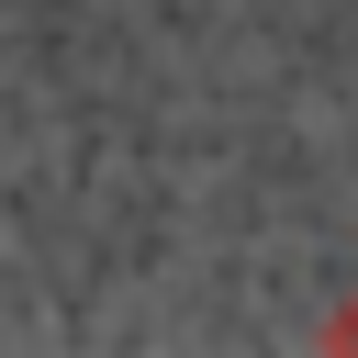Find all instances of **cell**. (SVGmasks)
Returning a JSON list of instances; mask_svg holds the SVG:
<instances>
[{
	"mask_svg": "<svg viewBox=\"0 0 358 358\" xmlns=\"http://www.w3.org/2000/svg\"><path fill=\"white\" fill-rule=\"evenodd\" d=\"M336 347H358V302H347V313H336Z\"/></svg>",
	"mask_w": 358,
	"mask_h": 358,
	"instance_id": "6da1fadb",
	"label": "cell"
}]
</instances>
